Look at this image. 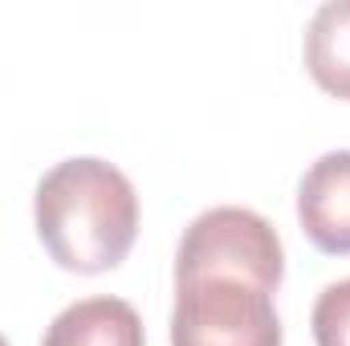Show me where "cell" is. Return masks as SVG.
Wrapping results in <instances>:
<instances>
[{"label":"cell","mask_w":350,"mask_h":346,"mask_svg":"<svg viewBox=\"0 0 350 346\" xmlns=\"http://www.w3.org/2000/svg\"><path fill=\"white\" fill-rule=\"evenodd\" d=\"M33 220L45 253L70 273L118 269L139 237L135 183L106 159L78 155L41 175Z\"/></svg>","instance_id":"obj_1"},{"label":"cell","mask_w":350,"mask_h":346,"mask_svg":"<svg viewBox=\"0 0 350 346\" xmlns=\"http://www.w3.org/2000/svg\"><path fill=\"white\" fill-rule=\"evenodd\" d=\"M204 277H237L249 285H261L265 293H277L285 277V249L277 228L253 208H208L200 212L175 257V285L204 281Z\"/></svg>","instance_id":"obj_2"},{"label":"cell","mask_w":350,"mask_h":346,"mask_svg":"<svg viewBox=\"0 0 350 346\" xmlns=\"http://www.w3.org/2000/svg\"><path fill=\"white\" fill-rule=\"evenodd\" d=\"M172 346H281L273 293L237 277L175 285Z\"/></svg>","instance_id":"obj_3"},{"label":"cell","mask_w":350,"mask_h":346,"mask_svg":"<svg viewBox=\"0 0 350 346\" xmlns=\"http://www.w3.org/2000/svg\"><path fill=\"white\" fill-rule=\"evenodd\" d=\"M297 220L314 249L350 253V151H326L297 183Z\"/></svg>","instance_id":"obj_4"},{"label":"cell","mask_w":350,"mask_h":346,"mask_svg":"<svg viewBox=\"0 0 350 346\" xmlns=\"http://www.w3.org/2000/svg\"><path fill=\"white\" fill-rule=\"evenodd\" d=\"M41 346H147L143 318L122 297H86L66 306Z\"/></svg>","instance_id":"obj_5"},{"label":"cell","mask_w":350,"mask_h":346,"mask_svg":"<svg viewBox=\"0 0 350 346\" xmlns=\"http://www.w3.org/2000/svg\"><path fill=\"white\" fill-rule=\"evenodd\" d=\"M306 70L326 94L350 102V0H330L310 16Z\"/></svg>","instance_id":"obj_6"},{"label":"cell","mask_w":350,"mask_h":346,"mask_svg":"<svg viewBox=\"0 0 350 346\" xmlns=\"http://www.w3.org/2000/svg\"><path fill=\"white\" fill-rule=\"evenodd\" d=\"M314 343L318 346H350V277L330 281L310 314Z\"/></svg>","instance_id":"obj_7"},{"label":"cell","mask_w":350,"mask_h":346,"mask_svg":"<svg viewBox=\"0 0 350 346\" xmlns=\"http://www.w3.org/2000/svg\"><path fill=\"white\" fill-rule=\"evenodd\" d=\"M0 346H8V343H4V334H0Z\"/></svg>","instance_id":"obj_8"}]
</instances>
